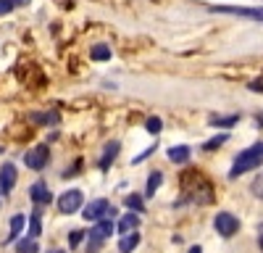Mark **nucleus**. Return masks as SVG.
I'll return each instance as SVG.
<instances>
[{
    "instance_id": "21",
    "label": "nucleus",
    "mask_w": 263,
    "mask_h": 253,
    "mask_svg": "<svg viewBox=\"0 0 263 253\" xmlns=\"http://www.w3.org/2000/svg\"><path fill=\"white\" fill-rule=\"evenodd\" d=\"M224 142H229V135H218V137H211V140L203 145V151H216V148H221Z\"/></svg>"
},
{
    "instance_id": "2",
    "label": "nucleus",
    "mask_w": 263,
    "mask_h": 253,
    "mask_svg": "<svg viewBox=\"0 0 263 253\" xmlns=\"http://www.w3.org/2000/svg\"><path fill=\"white\" fill-rule=\"evenodd\" d=\"M114 229H116V224H114L111 219H100L95 227H90V232H87V245H84V250H87V253H98V250L105 245V240L114 235Z\"/></svg>"
},
{
    "instance_id": "13",
    "label": "nucleus",
    "mask_w": 263,
    "mask_h": 253,
    "mask_svg": "<svg viewBox=\"0 0 263 253\" xmlns=\"http://www.w3.org/2000/svg\"><path fill=\"white\" fill-rule=\"evenodd\" d=\"M140 245V232H129V235L119 243V253H132Z\"/></svg>"
},
{
    "instance_id": "16",
    "label": "nucleus",
    "mask_w": 263,
    "mask_h": 253,
    "mask_svg": "<svg viewBox=\"0 0 263 253\" xmlns=\"http://www.w3.org/2000/svg\"><path fill=\"white\" fill-rule=\"evenodd\" d=\"M161 182H163V174H161V172H153V174L147 177V190H145V193H147V195H156L158 187H161Z\"/></svg>"
},
{
    "instance_id": "23",
    "label": "nucleus",
    "mask_w": 263,
    "mask_h": 253,
    "mask_svg": "<svg viewBox=\"0 0 263 253\" xmlns=\"http://www.w3.org/2000/svg\"><path fill=\"white\" fill-rule=\"evenodd\" d=\"M145 127H147V132H150V135H158V132L163 130V124H161L158 116H150V119L145 121Z\"/></svg>"
},
{
    "instance_id": "1",
    "label": "nucleus",
    "mask_w": 263,
    "mask_h": 253,
    "mask_svg": "<svg viewBox=\"0 0 263 253\" xmlns=\"http://www.w3.org/2000/svg\"><path fill=\"white\" fill-rule=\"evenodd\" d=\"M260 164H263V142H255V145L245 148V151L234 158V166L229 169V179H237V177L253 172V169H258Z\"/></svg>"
},
{
    "instance_id": "27",
    "label": "nucleus",
    "mask_w": 263,
    "mask_h": 253,
    "mask_svg": "<svg viewBox=\"0 0 263 253\" xmlns=\"http://www.w3.org/2000/svg\"><path fill=\"white\" fill-rule=\"evenodd\" d=\"M250 90H253V93H263V77L255 79V82H250Z\"/></svg>"
},
{
    "instance_id": "17",
    "label": "nucleus",
    "mask_w": 263,
    "mask_h": 253,
    "mask_svg": "<svg viewBox=\"0 0 263 253\" xmlns=\"http://www.w3.org/2000/svg\"><path fill=\"white\" fill-rule=\"evenodd\" d=\"M239 121V116L237 114H232V116H211V127H234Z\"/></svg>"
},
{
    "instance_id": "28",
    "label": "nucleus",
    "mask_w": 263,
    "mask_h": 253,
    "mask_svg": "<svg viewBox=\"0 0 263 253\" xmlns=\"http://www.w3.org/2000/svg\"><path fill=\"white\" fill-rule=\"evenodd\" d=\"M255 124H258V127H263V111H258V114H255Z\"/></svg>"
},
{
    "instance_id": "9",
    "label": "nucleus",
    "mask_w": 263,
    "mask_h": 253,
    "mask_svg": "<svg viewBox=\"0 0 263 253\" xmlns=\"http://www.w3.org/2000/svg\"><path fill=\"white\" fill-rule=\"evenodd\" d=\"M16 185V166L13 164H3L0 166V193L8 195Z\"/></svg>"
},
{
    "instance_id": "15",
    "label": "nucleus",
    "mask_w": 263,
    "mask_h": 253,
    "mask_svg": "<svg viewBox=\"0 0 263 253\" xmlns=\"http://www.w3.org/2000/svg\"><path fill=\"white\" fill-rule=\"evenodd\" d=\"M16 253H40V245L34 238H24L16 243Z\"/></svg>"
},
{
    "instance_id": "4",
    "label": "nucleus",
    "mask_w": 263,
    "mask_h": 253,
    "mask_svg": "<svg viewBox=\"0 0 263 253\" xmlns=\"http://www.w3.org/2000/svg\"><path fill=\"white\" fill-rule=\"evenodd\" d=\"M213 227H216V232L221 238H232V235H237V229H239V219L234 214H229V211H221V214H216Z\"/></svg>"
},
{
    "instance_id": "32",
    "label": "nucleus",
    "mask_w": 263,
    "mask_h": 253,
    "mask_svg": "<svg viewBox=\"0 0 263 253\" xmlns=\"http://www.w3.org/2000/svg\"><path fill=\"white\" fill-rule=\"evenodd\" d=\"M258 245H260V248H263V235H260V238H258Z\"/></svg>"
},
{
    "instance_id": "3",
    "label": "nucleus",
    "mask_w": 263,
    "mask_h": 253,
    "mask_svg": "<svg viewBox=\"0 0 263 253\" xmlns=\"http://www.w3.org/2000/svg\"><path fill=\"white\" fill-rule=\"evenodd\" d=\"M48 161H50V148L48 145H34L24 153V164L32 172H42V169L48 166Z\"/></svg>"
},
{
    "instance_id": "10",
    "label": "nucleus",
    "mask_w": 263,
    "mask_h": 253,
    "mask_svg": "<svg viewBox=\"0 0 263 253\" xmlns=\"http://www.w3.org/2000/svg\"><path fill=\"white\" fill-rule=\"evenodd\" d=\"M119 151H121V142L119 140H111V142H108L105 145V151H103V156H100V172H108V166H111L114 164V158L119 156Z\"/></svg>"
},
{
    "instance_id": "26",
    "label": "nucleus",
    "mask_w": 263,
    "mask_h": 253,
    "mask_svg": "<svg viewBox=\"0 0 263 253\" xmlns=\"http://www.w3.org/2000/svg\"><path fill=\"white\" fill-rule=\"evenodd\" d=\"M13 0H0V16H6V13H11L13 11Z\"/></svg>"
},
{
    "instance_id": "6",
    "label": "nucleus",
    "mask_w": 263,
    "mask_h": 253,
    "mask_svg": "<svg viewBox=\"0 0 263 253\" xmlns=\"http://www.w3.org/2000/svg\"><path fill=\"white\" fill-rule=\"evenodd\" d=\"M105 214H114L111 203H108L105 198H98V201H92L90 206H84V208H82V216H84L87 222H100Z\"/></svg>"
},
{
    "instance_id": "29",
    "label": "nucleus",
    "mask_w": 263,
    "mask_h": 253,
    "mask_svg": "<svg viewBox=\"0 0 263 253\" xmlns=\"http://www.w3.org/2000/svg\"><path fill=\"white\" fill-rule=\"evenodd\" d=\"M190 253H203V248H200V245H192V248H190Z\"/></svg>"
},
{
    "instance_id": "8",
    "label": "nucleus",
    "mask_w": 263,
    "mask_h": 253,
    "mask_svg": "<svg viewBox=\"0 0 263 253\" xmlns=\"http://www.w3.org/2000/svg\"><path fill=\"white\" fill-rule=\"evenodd\" d=\"M29 198H32L34 206H48V203L53 201V193L48 190L45 182H34V185L29 187Z\"/></svg>"
},
{
    "instance_id": "19",
    "label": "nucleus",
    "mask_w": 263,
    "mask_h": 253,
    "mask_svg": "<svg viewBox=\"0 0 263 253\" xmlns=\"http://www.w3.org/2000/svg\"><path fill=\"white\" fill-rule=\"evenodd\" d=\"M40 232H42V219H40V211H34L29 216V238H37Z\"/></svg>"
},
{
    "instance_id": "33",
    "label": "nucleus",
    "mask_w": 263,
    "mask_h": 253,
    "mask_svg": "<svg viewBox=\"0 0 263 253\" xmlns=\"http://www.w3.org/2000/svg\"><path fill=\"white\" fill-rule=\"evenodd\" d=\"M0 153H3V145H0Z\"/></svg>"
},
{
    "instance_id": "18",
    "label": "nucleus",
    "mask_w": 263,
    "mask_h": 253,
    "mask_svg": "<svg viewBox=\"0 0 263 253\" xmlns=\"http://www.w3.org/2000/svg\"><path fill=\"white\" fill-rule=\"evenodd\" d=\"M90 58L92 61H108V58H111V48H108V45H95L90 50Z\"/></svg>"
},
{
    "instance_id": "22",
    "label": "nucleus",
    "mask_w": 263,
    "mask_h": 253,
    "mask_svg": "<svg viewBox=\"0 0 263 253\" xmlns=\"http://www.w3.org/2000/svg\"><path fill=\"white\" fill-rule=\"evenodd\" d=\"M124 203L129 206V211H135V214H142V211H145V206H142V198H140V195H129Z\"/></svg>"
},
{
    "instance_id": "20",
    "label": "nucleus",
    "mask_w": 263,
    "mask_h": 253,
    "mask_svg": "<svg viewBox=\"0 0 263 253\" xmlns=\"http://www.w3.org/2000/svg\"><path fill=\"white\" fill-rule=\"evenodd\" d=\"M32 119L37 121V124H50V127H55L58 124V114H32Z\"/></svg>"
},
{
    "instance_id": "5",
    "label": "nucleus",
    "mask_w": 263,
    "mask_h": 253,
    "mask_svg": "<svg viewBox=\"0 0 263 253\" xmlns=\"http://www.w3.org/2000/svg\"><path fill=\"white\" fill-rule=\"evenodd\" d=\"M82 206H84L82 190H66V193L58 198V211L61 214H77Z\"/></svg>"
},
{
    "instance_id": "11",
    "label": "nucleus",
    "mask_w": 263,
    "mask_h": 253,
    "mask_svg": "<svg viewBox=\"0 0 263 253\" xmlns=\"http://www.w3.org/2000/svg\"><path fill=\"white\" fill-rule=\"evenodd\" d=\"M166 156H168L174 164H187L190 156H192V148H190V145H174V148H168Z\"/></svg>"
},
{
    "instance_id": "31",
    "label": "nucleus",
    "mask_w": 263,
    "mask_h": 253,
    "mask_svg": "<svg viewBox=\"0 0 263 253\" xmlns=\"http://www.w3.org/2000/svg\"><path fill=\"white\" fill-rule=\"evenodd\" d=\"M48 253H66L63 248H53V250H48Z\"/></svg>"
},
{
    "instance_id": "14",
    "label": "nucleus",
    "mask_w": 263,
    "mask_h": 253,
    "mask_svg": "<svg viewBox=\"0 0 263 253\" xmlns=\"http://www.w3.org/2000/svg\"><path fill=\"white\" fill-rule=\"evenodd\" d=\"M24 224H27V216H24V214H16V216L11 219V232H8L6 243H11L13 238H18V235H21V229H24Z\"/></svg>"
},
{
    "instance_id": "25",
    "label": "nucleus",
    "mask_w": 263,
    "mask_h": 253,
    "mask_svg": "<svg viewBox=\"0 0 263 253\" xmlns=\"http://www.w3.org/2000/svg\"><path fill=\"white\" fill-rule=\"evenodd\" d=\"M82 240H84V232H79V229H77V232H71V235H69V245H71V248H77V245H79Z\"/></svg>"
},
{
    "instance_id": "7",
    "label": "nucleus",
    "mask_w": 263,
    "mask_h": 253,
    "mask_svg": "<svg viewBox=\"0 0 263 253\" xmlns=\"http://www.w3.org/2000/svg\"><path fill=\"white\" fill-rule=\"evenodd\" d=\"M211 11H218V13H234V16H245V19H255V21H263V8H237V6H213Z\"/></svg>"
},
{
    "instance_id": "12",
    "label": "nucleus",
    "mask_w": 263,
    "mask_h": 253,
    "mask_svg": "<svg viewBox=\"0 0 263 253\" xmlns=\"http://www.w3.org/2000/svg\"><path fill=\"white\" fill-rule=\"evenodd\" d=\"M137 227H140V216L137 214H124L121 219H119V224H116V229L119 232H124V235H129V232H137Z\"/></svg>"
},
{
    "instance_id": "30",
    "label": "nucleus",
    "mask_w": 263,
    "mask_h": 253,
    "mask_svg": "<svg viewBox=\"0 0 263 253\" xmlns=\"http://www.w3.org/2000/svg\"><path fill=\"white\" fill-rule=\"evenodd\" d=\"M13 3H16V6H27V3H29V0H13Z\"/></svg>"
},
{
    "instance_id": "24",
    "label": "nucleus",
    "mask_w": 263,
    "mask_h": 253,
    "mask_svg": "<svg viewBox=\"0 0 263 253\" xmlns=\"http://www.w3.org/2000/svg\"><path fill=\"white\" fill-rule=\"evenodd\" d=\"M250 190H253V195L263 198V172H260V174L255 177V182H253V187H250Z\"/></svg>"
}]
</instances>
